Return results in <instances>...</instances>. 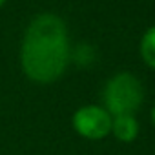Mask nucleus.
<instances>
[{
  "instance_id": "obj_1",
  "label": "nucleus",
  "mask_w": 155,
  "mask_h": 155,
  "mask_svg": "<svg viewBox=\"0 0 155 155\" xmlns=\"http://www.w3.org/2000/svg\"><path fill=\"white\" fill-rule=\"evenodd\" d=\"M69 35L66 22L53 15H37L26 28L20 46V64L29 81L53 84L69 64Z\"/></svg>"
},
{
  "instance_id": "obj_2",
  "label": "nucleus",
  "mask_w": 155,
  "mask_h": 155,
  "mask_svg": "<svg viewBox=\"0 0 155 155\" xmlns=\"http://www.w3.org/2000/svg\"><path fill=\"white\" fill-rule=\"evenodd\" d=\"M144 102V88L133 73H115L102 90V108L111 115H135Z\"/></svg>"
},
{
  "instance_id": "obj_3",
  "label": "nucleus",
  "mask_w": 155,
  "mask_h": 155,
  "mask_svg": "<svg viewBox=\"0 0 155 155\" xmlns=\"http://www.w3.org/2000/svg\"><path fill=\"white\" fill-rule=\"evenodd\" d=\"M111 115L97 104H88L75 111L73 115V128L84 139L101 140L111 133Z\"/></svg>"
},
{
  "instance_id": "obj_4",
  "label": "nucleus",
  "mask_w": 155,
  "mask_h": 155,
  "mask_svg": "<svg viewBox=\"0 0 155 155\" xmlns=\"http://www.w3.org/2000/svg\"><path fill=\"white\" fill-rule=\"evenodd\" d=\"M111 133L120 142H133L139 135V120L135 115H117L111 119Z\"/></svg>"
},
{
  "instance_id": "obj_5",
  "label": "nucleus",
  "mask_w": 155,
  "mask_h": 155,
  "mask_svg": "<svg viewBox=\"0 0 155 155\" xmlns=\"http://www.w3.org/2000/svg\"><path fill=\"white\" fill-rule=\"evenodd\" d=\"M140 57L144 60V64L151 69H155V26L148 28L146 33L140 38Z\"/></svg>"
},
{
  "instance_id": "obj_6",
  "label": "nucleus",
  "mask_w": 155,
  "mask_h": 155,
  "mask_svg": "<svg viewBox=\"0 0 155 155\" xmlns=\"http://www.w3.org/2000/svg\"><path fill=\"white\" fill-rule=\"evenodd\" d=\"M150 119H151V124L155 126V106L151 108V111H150Z\"/></svg>"
},
{
  "instance_id": "obj_7",
  "label": "nucleus",
  "mask_w": 155,
  "mask_h": 155,
  "mask_svg": "<svg viewBox=\"0 0 155 155\" xmlns=\"http://www.w3.org/2000/svg\"><path fill=\"white\" fill-rule=\"evenodd\" d=\"M4 4H6V0H0V8H2Z\"/></svg>"
}]
</instances>
